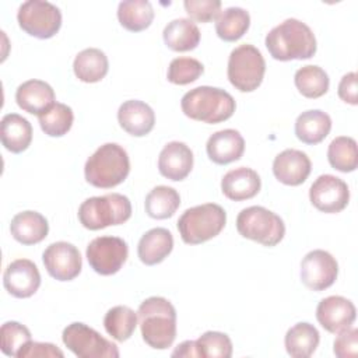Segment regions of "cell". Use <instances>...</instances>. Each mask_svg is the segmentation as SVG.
I'll return each mask as SVG.
<instances>
[{"mask_svg": "<svg viewBox=\"0 0 358 358\" xmlns=\"http://www.w3.org/2000/svg\"><path fill=\"white\" fill-rule=\"evenodd\" d=\"M18 358H63L64 354L52 343L28 341L17 354Z\"/></svg>", "mask_w": 358, "mask_h": 358, "instance_id": "cell-42", "label": "cell"}, {"mask_svg": "<svg viewBox=\"0 0 358 358\" xmlns=\"http://www.w3.org/2000/svg\"><path fill=\"white\" fill-rule=\"evenodd\" d=\"M180 206V196L179 193L165 185L155 186L150 193L145 196L144 207L148 217L155 220H166L171 218Z\"/></svg>", "mask_w": 358, "mask_h": 358, "instance_id": "cell-31", "label": "cell"}, {"mask_svg": "<svg viewBox=\"0 0 358 358\" xmlns=\"http://www.w3.org/2000/svg\"><path fill=\"white\" fill-rule=\"evenodd\" d=\"M312 169L309 157L299 150L287 148L273 161V173L275 179L287 186L302 185Z\"/></svg>", "mask_w": 358, "mask_h": 358, "instance_id": "cell-17", "label": "cell"}, {"mask_svg": "<svg viewBox=\"0 0 358 358\" xmlns=\"http://www.w3.org/2000/svg\"><path fill=\"white\" fill-rule=\"evenodd\" d=\"M73 70L80 81L98 83L108 74L109 62L101 49L88 48L76 56Z\"/></svg>", "mask_w": 358, "mask_h": 358, "instance_id": "cell-29", "label": "cell"}, {"mask_svg": "<svg viewBox=\"0 0 358 358\" xmlns=\"http://www.w3.org/2000/svg\"><path fill=\"white\" fill-rule=\"evenodd\" d=\"M172 357H183V358H190V357H199L197 345L196 341L193 340H186L180 343L172 352Z\"/></svg>", "mask_w": 358, "mask_h": 358, "instance_id": "cell-44", "label": "cell"}, {"mask_svg": "<svg viewBox=\"0 0 358 358\" xmlns=\"http://www.w3.org/2000/svg\"><path fill=\"white\" fill-rule=\"evenodd\" d=\"M117 20L130 32L147 29L154 20V8L147 0H124L119 3Z\"/></svg>", "mask_w": 358, "mask_h": 358, "instance_id": "cell-30", "label": "cell"}, {"mask_svg": "<svg viewBox=\"0 0 358 358\" xmlns=\"http://www.w3.org/2000/svg\"><path fill=\"white\" fill-rule=\"evenodd\" d=\"M294 83L296 90L305 98L310 99H316L324 95L330 85L327 73L322 67L313 64H308L298 69L294 76Z\"/></svg>", "mask_w": 358, "mask_h": 358, "instance_id": "cell-34", "label": "cell"}, {"mask_svg": "<svg viewBox=\"0 0 358 358\" xmlns=\"http://www.w3.org/2000/svg\"><path fill=\"white\" fill-rule=\"evenodd\" d=\"M270 56L280 62L310 59L316 53L313 31L296 18H287L266 35Z\"/></svg>", "mask_w": 358, "mask_h": 358, "instance_id": "cell-1", "label": "cell"}, {"mask_svg": "<svg viewBox=\"0 0 358 358\" xmlns=\"http://www.w3.org/2000/svg\"><path fill=\"white\" fill-rule=\"evenodd\" d=\"M162 38L165 45L173 52H189L200 43V29L189 18H176L164 28Z\"/></svg>", "mask_w": 358, "mask_h": 358, "instance_id": "cell-27", "label": "cell"}, {"mask_svg": "<svg viewBox=\"0 0 358 358\" xmlns=\"http://www.w3.org/2000/svg\"><path fill=\"white\" fill-rule=\"evenodd\" d=\"M193 168V152L182 141L168 143L159 152L158 171L169 180H183Z\"/></svg>", "mask_w": 358, "mask_h": 358, "instance_id": "cell-18", "label": "cell"}, {"mask_svg": "<svg viewBox=\"0 0 358 358\" xmlns=\"http://www.w3.org/2000/svg\"><path fill=\"white\" fill-rule=\"evenodd\" d=\"M206 151L214 164L227 165L241 159L245 151V140L238 130L224 129L208 137Z\"/></svg>", "mask_w": 358, "mask_h": 358, "instance_id": "cell-19", "label": "cell"}, {"mask_svg": "<svg viewBox=\"0 0 358 358\" xmlns=\"http://www.w3.org/2000/svg\"><path fill=\"white\" fill-rule=\"evenodd\" d=\"M141 337L151 348L166 350L176 337V310L164 296L144 299L137 310Z\"/></svg>", "mask_w": 358, "mask_h": 358, "instance_id": "cell-2", "label": "cell"}, {"mask_svg": "<svg viewBox=\"0 0 358 358\" xmlns=\"http://www.w3.org/2000/svg\"><path fill=\"white\" fill-rule=\"evenodd\" d=\"M204 71L201 62L193 57H176L169 63L166 78L176 85H186L196 81Z\"/></svg>", "mask_w": 358, "mask_h": 358, "instance_id": "cell-38", "label": "cell"}, {"mask_svg": "<svg viewBox=\"0 0 358 358\" xmlns=\"http://www.w3.org/2000/svg\"><path fill=\"white\" fill-rule=\"evenodd\" d=\"M15 101L22 110L41 115L55 103V91L48 83L34 78L18 85Z\"/></svg>", "mask_w": 358, "mask_h": 358, "instance_id": "cell-22", "label": "cell"}, {"mask_svg": "<svg viewBox=\"0 0 358 358\" xmlns=\"http://www.w3.org/2000/svg\"><path fill=\"white\" fill-rule=\"evenodd\" d=\"M199 357L229 358L232 355V341L221 331H206L196 340Z\"/></svg>", "mask_w": 358, "mask_h": 358, "instance_id": "cell-37", "label": "cell"}, {"mask_svg": "<svg viewBox=\"0 0 358 358\" xmlns=\"http://www.w3.org/2000/svg\"><path fill=\"white\" fill-rule=\"evenodd\" d=\"M117 122L120 127L130 136L143 137L154 129L155 113L145 102L129 99L119 106Z\"/></svg>", "mask_w": 358, "mask_h": 358, "instance_id": "cell-20", "label": "cell"}, {"mask_svg": "<svg viewBox=\"0 0 358 358\" xmlns=\"http://www.w3.org/2000/svg\"><path fill=\"white\" fill-rule=\"evenodd\" d=\"M262 187L260 176L256 171L239 166L228 171L221 179V190L224 196L234 201H243L255 197Z\"/></svg>", "mask_w": 358, "mask_h": 358, "instance_id": "cell-21", "label": "cell"}, {"mask_svg": "<svg viewBox=\"0 0 358 358\" xmlns=\"http://www.w3.org/2000/svg\"><path fill=\"white\" fill-rule=\"evenodd\" d=\"M3 285L15 298L32 296L41 285V274L36 264L28 259L11 262L4 270Z\"/></svg>", "mask_w": 358, "mask_h": 358, "instance_id": "cell-16", "label": "cell"}, {"mask_svg": "<svg viewBox=\"0 0 358 358\" xmlns=\"http://www.w3.org/2000/svg\"><path fill=\"white\" fill-rule=\"evenodd\" d=\"M333 351L338 358H355L358 355V330L348 327L340 331L333 343Z\"/></svg>", "mask_w": 358, "mask_h": 358, "instance_id": "cell-41", "label": "cell"}, {"mask_svg": "<svg viewBox=\"0 0 358 358\" xmlns=\"http://www.w3.org/2000/svg\"><path fill=\"white\" fill-rule=\"evenodd\" d=\"M0 138L7 151L20 154L32 141V126L18 113H7L0 123Z\"/></svg>", "mask_w": 358, "mask_h": 358, "instance_id": "cell-25", "label": "cell"}, {"mask_svg": "<svg viewBox=\"0 0 358 358\" xmlns=\"http://www.w3.org/2000/svg\"><path fill=\"white\" fill-rule=\"evenodd\" d=\"M31 331L18 322H6L0 329L1 351L7 357H17L20 350L31 341Z\"/></svg>", "mask_w": 358, "mask_h": 358, "instance_id": "cell-39", "label": "cell"}, {"mask_svg": "<svg viewBox=\"0 0 358 358\" xmlns=\"http://www.w3.org/2000/svg\"><path fill=\"white\" fill-rule=\"evenodd\" d=\"M338 274L337 260L323 249H315L301 262V280L312 291H323L331 287Z\"/></svg>", "mask_w": 358, "mask_h": 358, "instance_id": "cell-13", "label": "cell"}, {"mask_svg": "<svg viewBox=\"0 0 358 358\" xmlns=\"http://www.w3.org/2000/svg\"><path fill=\"white\" fill-rule=\"evenodd\" d=\"M266 73V62L262 52L253 45L245 43L235 48L228 59V80L241 92H252L262 84Z\"/></svg>", "mask_w": 358, "mask_h": 358, "instance_id": "cell-8", "label": "cell"}, {"mask_svg": "<svg viewBox=\"0 0 358 358\" xmlns=\"http://www.w3.org/2000/svg\"><path fill=\"white\" fill-rule=\"evenodd\" d=\"M236 229L243 238L268 248L280 243L285 235L281 217L262 206L243 208L236 217Z\"/></svg>", "mask_w": 358, "mask_h": 358, "instance_id": "cell-7", "label": "cell"}, {"mask_svg": "<svg viewBox=\"0 0 358 358\" xmlns=\"http://www.w3.org/2000/svg\"><path fill=\"white\" fill-rule=\"evenodd\" d=\"M357 317L354 303L340 295H330L322 299L316 308L319 324L329 333H340L352 326Z\"/></svg>", "mask_w": 358, "mask_h": 358, "instance_id": "cell-15", "label": "cell"}, {"mask_svg": "<svg viewBox=\"0 0 358 358\" xmlns=\"http://www.w3.org/2000/svg\"><path fill=\"white\" fill-rule=\"evenodd\" d=\"M183 6L190 20L197 22H210L221 13L220 0H185Z\"/></svg>", "mask_w": 358, "mask_h": 358, "instance_id": "cell-40", "label": "cell"}, {"mask_svg": "<svg viewBox=\"0 0 358 358\" xmlns=\"http://www.w3.org/2000/svg\"><path fill=\"white\" fill-rule=\"evenodd\" d=\"M42 260L49 275L57 281H71L83 268L80 250L64 241L50 243L43 250Z\"/></svg>", "mask_w": 358, "mask_h": 358, "instance_id": "cell-14", "label": "cell"}, {"mask_svg": "<svg viewBox=\"0 0 358 358\" xmlns=\"http://www.w3.org/2000/svg\"><path fill=\"white\" fill-rule=\"evenodd\" d=\"M130 159L126 150L116 143H106L87 159L84 165L85 180L99 189H110L127 178Z\"/></svg>", "mask_w": 358, "mask_h": 358, "instance_id": "cell-4", "label": "cell"}, {"mask_svg": "<svg viewBox=\"0 0 358 358\" xmlns=\"http://www.w3.org/2000/svg\"><path fill=\"white\" fill-rule=\"evenodd\" d=\"M173 249V236L166 228H152L138 241L137 255L145 266L161 263Z\"/></svg>", "mask_w": 358, "mask_h": 358, "instance_id": "cell-24", "label": "cell"}, {"mask_svg": "<svg viewBox=\"0 0 358 358\" xmlns=\"http://www.w3.org/2000/svg\"><path fill=\"white\" fill-rule=\"evenodd\" d=\"M137 312L124 305L110 308L103 317V327L116 341H126L137 327Z\"/></svg>", "mask_w": 358, "mask_h": 358, "instance_id": "cell-33", "label": "cell"}, {"mask_svg": "<svg viewBox=\"0 0 358 358\" xmlns=\"http://www.w3.org/2000/svg\"><path fill=\"white\" fill-rule=\"evenodd\" d=\"M357 73L351 71L343 76V78L338 83V96L344 102L350 105L358 103V88H357Z\"/></svg>", "mask_w": 358, "mask_h": 358, "instance_id": "cell-43", "label": "cell"}, {"mask_svg": "<svg viewBox=\"0 0 358 358\" xmlns=\"http://www.w3.org/2000/svg\"><path fill=\"white\" fill-rule=\"evenodd\" d=\"M38 120L45 134L50 137H62L71 129L74 113L69 105L55 102L49 109L38 115Z\"/></svg>", "mask_w": 358, "mask_h": 358, "instance_id": "cell-36", "label": "cell"}, {"mask_svg": "<svg viewBox=\"0 0 358 358\" xmlns=\"http://www.w3.org/2000/svg\"><path fill=\"white\" fill-rule=\"evenodd\" d=\"M91 268L101 275L116 274L129 256L127 243L119 236H98L85 250Z\"/></svg>", "mask_w": 358, "mask_h": 358, "instance_id": "cell-11", "label": "cell"}, {"mask_svg": "<svg viewBox=\"0 0 358 358\" xmlns=\"http://www.w3.org/2000/svg\"><path fill=\"white\" fill-rule=\"evenodd\" d=\"M131 217V203L127 196L109 193L84 200L78 207L81 225L91 231L120 225Z\"/></svg>", "mask_w": 358, "mask_h": 358, "instance_id": "cell-5", "label": "cell"}, {"mask_svg": "<svg viewBox=\"0 0 358 358\" xmlns=\"http://www.w3.org/2000/svg\"><path fill=\"white\" fill-rule=\"evenodd\" d=\"M227 213L215 203L187 208L178 220V231L187 245H199L217 236L225 227Z\"/></svg>", "mask_w": 358, "mask_h": 358, "instance_id": "cell-6", "label": "cell"}, {"mask_svg": "<svg viewBox=\"0 0 358 358\" xmlns=\"http://www.w3.org/2000/svg\"><path fill=\"white\" fill-rule=\"evenodd\" d=\"M329 164L340 172H352L358 166L357 141L348 136L336 137L327 148Z\"/></svg>", "mask_w": 358, "mask_h": 358, "instance_id": "cell-35", "label": "cell"}, {"mask_svg": "<svg viewBox=\"0 0 358 358\" xmlns=\"http://www.w3.org/2000/svg\"><path fill=\"white\" fill-rule=\"evenodd\" d=\"M330 130L331 119L320 109L305 110L295 120V136L299 141L309 145L322 143Z\"/></svg>", "mask_w": 358, "mask_h": 358, "instance_id": "cell-26", "label": "cell"}, {"mask_svg": "<svg viewBox=\"0 0 358 358\" xmlns=\"http://www.w3.org/2000/svg\"><path fill=\"white\" fill-rule=\"evenodd\" d=\"M320 341V334L317 329L308 323V322H299L294 324L291 329H288L284 344L288 355L292 358H308L310 357Z\"/></svg>", "mask_w": 358, "mask_h": 358, "instance_id": "cell-28", "label": "cell"}, {"mask_svg": "<svg viewBox=\"0 0 358 358\" xmlns=\"http://www.w3.org/2000/svg\"><path fill=\"white\" fill-rule=\"evenodd\" d=\"M10 232L13 238L22 245H36L48 236L49 224L41 213L27 210L13 217Z\"/></svg>", "mask_w": 358, "mask_h": 358, "instance_id": "cell-23", "label": "cell"}, {"mask_svg": "<svg viewBox=\"0 0 358 358\" xmlns=\"http://www.w3.org/2000/svg\"><path fill=\"white\" fill-rule=\"evenodd\" d=\"M18 25L28 35L38 39L55 36L62 27L60 10L43 0H28L22 3L17 14Z\"/></svg>", "mask_w": 358, "mask_h": 358, "instance_id": "cell-10", "label": "cell"}, {"mask_svg": "<svg viewBox=\"0 0 358 358\" xmlns=\"http://www.w3.org/2000/svg\"><path fill=\"white\" fill-rule=\"evenodd\" d=\"M309 200L322 213L336 214L343 211L350 201L347 183L330 173L320 175L309 189Z\"/></svg>", "mask_w": 358, "mask_h": 358, "instance_id": "cell-12", "label": "cell"}, {"mask_svg": "<svg viewBox=\"0 0 358 358\" xmlns=\"http://www.w3.org/2000/svg\"><path fill=\"white\" fill-rule=\"evenodd\" d=\"M64 345L78 358H117V345L102 337L92 327L74 322L62 333Z\"/></svg>", "mask_w": 358, "mask_h": 358, "instance_id": "cell-9", "label": "cell"}, {"mask_svg": "<svg viewBox=\"0 0 358 358\" xmlns=\"http://www.w3.org/2000/svg\"><path fill=\"white\" fill-rule=\"evenodd\" d=\"M180 108L193 120L215 124L228 120L234 115L236 103L225 90L201 85L187 91L182 96Z\"/></svg>", "mask_w": 358, "mask_h": 358, "instance_id": "cell-3", "label": "cell"}, {"mask_svg": "<svg viewBox=\"0 0 358 358\" xmlns=\"http://www.w3.org/2000/svg\"><path fill=\"white\" fill-rule=\"evenodd\" d=\"M250 25V15L241 7H228L215 18V32L225 42L241 39Z\"/></svg>", "mask_w": 358, "mask_h": 358, "instance_id": "cell-32", "label": "cell"}]
</instances>
